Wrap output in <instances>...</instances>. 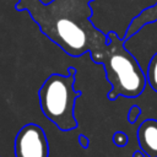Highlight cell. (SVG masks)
<instances>
[{"instance_id": "cell-1", "label": "cell", "mask_w": 157, "mask_h": 157, "mask_svg": "<svg viewBox=\"0 0 157 157\" xmlns=\"http://www.w3.org/2000/svg\"><path fill=\"white\" fill-rule=\"evenodd\" d=\"M15 9L27 11L42 33L70 56L90 53L93 61L108 42V36L92 23L91 6L85 0H54L47 5L17 0Z\"/></svg>"}, {"instance_id": "cell-2", "label": "cell", "mask_w": 157, "mask_h": 157, "mask_svg": "<svg viewBox=\"0 0 157 157\" xmlns=\"http://www.w3.org/2000/svg\"><path fill=\"white\" fill-rule=\"evenodd\" d=\"M107 36L108 42L93 63L103 65L105 78L112 85L110 91L107 93L108 99L115 101L119 96L126 98L141 96L147 85L145 71L135 56L125 48L124 39L119 38L114 32Z\"/></svg>"}, {"instance_id": "cell-3", "label": "cell", "mask_w": 157, "mask_h": 157, "mask_svg": "<svg viewBox=\"0 0 157 157\" xmlns=\"http://www.w3.org/2000/svg\"><path fill=\"white\" fill-rule=\"evenodd\" d=\"M76 69L67 67V74H52L38 91L40 110L60 131H71L77 128L75 118V101L81 91L74 88Z\"/></svg>"}, {"instance_id": "cell-4", "label": "cell", "mask_w": 157, "mask_h": 157, "mask_svg": "<svg viewBox=\"0 0 157 157\" xmlns=\"http://www.w3.org/2000/svg\"><path fill=\"white\" fill-rule=\"evenodd\" d=\"M157 0H93L91 6V21L104 34L114 32L124 39L125 33L144 10L153 6Z\"/></svg>"}, {"instance_id": "cell-5", "label": "cell", "mask_w": 157, "mask_h": 157, "mask_svg": "<svg viewBox=\"0 0 157 157\" xmlns=\"http://www.w3.org/2000/svg\"><path fill=\"white\" fill-rule=\"evenodd\" d=\"M124 45L146 74L150 60L157 54V20L144 25L134 34L124 39Z\"/></svg>"}, {"instance_id": "cell-6", "label": "cell", "mask_w": 157, "mask_h": 157, "mask_svg": "<svg viewBox=\"0 0 157 157\" xmlns=\"http://www.w3.org/2000/svg\"><path fill=\"white\" fill-rule=\"evenodd\" d=\"M16 157H49V144L42 126L34 123L23 125L13 142Z\"/></svg>"}, {"instance_id": "cell-7", "label": "cell", "mask_w": 157, "mask_h": 157, "mask_svg": "<svg viewBox=\"0 0 157 157\" xmlns=\"http://www.w3.org/2000/svg\"><path fill=\"white\" fill-rule=\"evenodd\" d=\"M140 150L148 157H157V120H144L136 131Z\"/></svg>"}, {"instance_id": "cell-8", "label": "cell", "mask_w": 157, "mask_h": 157, "mask_svg": "<svg viewBox=\"0 0 157 157\" xmlns=\"http://www.w3.org/2000/svg\"><path fill=\"white\" fill-rule=\"evenodd\" d=\"M155 20H157V2L153 6L144 10L136 18H134V21L131 22V25L129 26V28H128V31L125 33V38L124 39L129 38L131 34H134L144 25H146V23H148L151 21H155Z\"/></svg>"}, {"instance_id": "cell-9", "label": "cell", "mask_w": 157, "mask_h": 157, "mask_svg": "<svg viewBox=\"0 0 157 157\" xmlns=\"http://www.w3.org/2000/svg\"><path fill=\"white\" fill-rule=\"evenodd\" d=\"M146 78L150 87L157 92V54L153 55V58L150 60L147 71H146Z\"/></svg>"}, {"instance_id": "cell-10", "label": "cell", "mask_w": 157, "mask_h": 157, "mask_svg": "<svg viewBox=\"0 0 157 157\" xmlns=\"http://www.w3.org/2000/svg\"><path fill=\"white\" fill-rule=\"evenodd\" d=\"M129 141L128 135L124 131H115L113 135V142L118 147H124Z\"/></svg>"}, {"instance_id": "cell-11", "label": "cell", "mask_w": 157, "mask_h": 157, "mask_svg": "<svg viewBox=\"0 0 157 157\" xmlns=\"http://www.w3.org/2000/svg\"><path fill=\"white\" fill-rule=\"evenodd\" d=\"M141 114V108L139 105H131L129 112H128V120L130 124H135V121L137 120V118Z\"/></svg>"}, {"instance_id": "cell-12", "label": "cell", "mask_w": 157, "mask_h": 157, "mask_svg": "<svg viewBox=\"0 0 157 157\" xmlns=\"http://www.w3.org/2000/svg\"><path fill=\"white\" fill-rule=\"evenodd\" d=\"M78 144H80V146L82 148H88V146H90V139L86 135L80 134L78 135Z\"/></svg>"}, {"instance_id": "cell-13", "label": "cell", "mask_w": 157, "mask_h": 157, "mask_svg": "<svg viewBox=\"0 0 157 157\" xmlns=\"http://www.w3.org/2000/svg\"><path fill=\"white\" fill-rule=\"evenodd\" d=\"M132 157H148V156H146L141 150H139V151H135V152H134Z\"/></svg>"}, {"instance_id": "cell-14", "label": "cell", "mask_w": 157, "mask_h": 157, "mask_svg": "<svg viewBox=\"0 0 157 157\" xmlns=\"http://www.w3.org/2000/svg\"><path fill=\"white\" fill-rule=\"evenodd\" d=\"M39 1H40V2H43V4H45V5H47V4H49V2H52V1H54V0H39Z\"/></svg>"}, {"instance_id": "cell-15", "label": "cell", "mask_w": 157, "mask_h": 157, "mask_svg": "<svg viewBox=\"0 0 157 157\" xmlns=\"http://www.w3.org/2000/svg\"><path fill=\"white\" fill-rule=\"evenodd\" d=\"M85 1H86V2H88V4H90V2H91V1H93V0H85Z\"/></svg>"}]
</instances>
